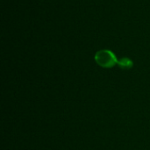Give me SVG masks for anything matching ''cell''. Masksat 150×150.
Returning a JSON list of instances; mask_svg holds the SVG:
<instances>
[{"mask_svg": "<svg viewBox=\"0 0 150 150\" xmlns=\"http://www.w3.org/2000/svg\"><path fill=\"white\" fill-rule=\"evenodd\" d=\"M95 61L100 67L105 69L112 68L119 62L115 54L110 50L98 51L95 55Z\"/></svg>", "mask_w": 150, "mask_h": 150, "instance_id": "obj_1", "label": "cell"}, {"mask_svg": "<svg viewBox=\"0 0 150 150\" xmlns=\"http://www.w3.org/2000/svg\"><path fill=\"white\" fill-rule=\"evenodd\" d=\"M118 65L122 69H129L133 67V62L128 58H122L119 61Z\"/></svg>", "mask_w": 150, "mask_h": 150, "instance_id": "obj_2", "label": "cell"}]
</instances>
